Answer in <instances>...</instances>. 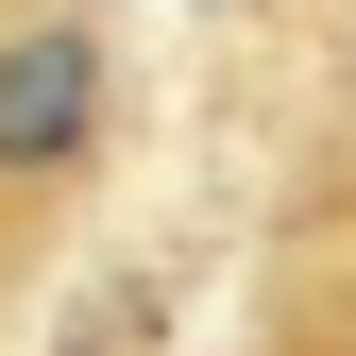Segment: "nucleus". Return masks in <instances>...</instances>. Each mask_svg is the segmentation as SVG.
I'll return each mask as SVG.
<instances>
[{
    "label": "nucleus",
    "mask_w": 356,
    "mask_h": 356,
    "mask_svg": "<svg viewBox=\"0 0 356 356\" xmlns=\"http://www.w3.org/2000/svg\"><path fill=\"white\" fill-rule=\"evenodd\" d=\"M85 119H102V51H85L68 17L0 34V170H68V153H85Z\"/></svg>",
    "instance_id": "1"
}]
</instances>
